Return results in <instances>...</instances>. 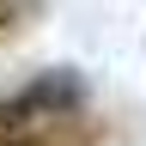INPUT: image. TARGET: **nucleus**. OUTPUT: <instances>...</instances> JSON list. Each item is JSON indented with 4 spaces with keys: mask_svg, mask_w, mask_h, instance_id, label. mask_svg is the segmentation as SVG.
Instances as JSON below:
<instances>
[{
    "mask_svg": "<svg viewBox=\"0 0 146 146\" xmlns=\"http://www.w3.org/2000/svg\"><path fill=\"white\" fill-rule=\"evenodd\" d=\"M31 6H36V0H0V43L25 31V18H31Z\"/></svg>",
    "mask_w": 146,
    "mask_h": 146,
    "instance_id": "f03ea898",
    "label": "nucleus"
},
{
    "mask_svg": "<svg viewBox=\"0 0 146 146\" xmlns=\"http://www.w3.org/2000/svg\"><path fill=\"white\" fill-rule=\"evenodd\" d=\"M0 146H104L85 73L43 67L25 85L0 91Z\"/></svg>",
    "mask_w": 146,
    "mask_h": 146,
    "instance_id": "f257e3e1",
    "label": "nucleus"
}]
</instances>
